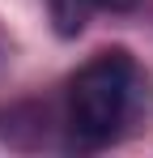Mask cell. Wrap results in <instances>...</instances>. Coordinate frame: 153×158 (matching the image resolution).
I'll return each mask as SVG.
<instances>
[{"mask_svg":"<svg viewBox=\"0 0 153 158\" xmlns=\"http://www.w3.org/2000/svg\"><path fill=\"white\" fill-rule=\"evenodd\" d=\"M149 73L128 47L89 56L68 77V141L76 150H106L149 115Z\"/></svg>","mask_w":153,"mask_h":158,"instance_id":"cell-1","label":"cell"},{"mask_svg":"<svg viewBox=\"0 0 153 158\" xmlns=\"http://www.w3.org/2000/svg\"><path fill=\"white\" fill-rule=\"evenodd\" d=\"M0 56H4V39H0Z\"/></svg>","mask_w":153,"mask_h":158,"instance_id":"cell-3","label":"cell"},{"mask_svg":"<svg viewBox=\"0 0 153 158\" xmlns=\"http://www.w3.org/2000/svg\"><path fill=\"white\" fill-rule=\"evenodd\" d=\"M47 9H51V22H55V34H64V39H76L85 30V17L94 13L89 0H47Z\"/></svg>","mask_w":153,"mask_h":158,"instance_id":"cell-2","label":"cell"}]
</instances>
